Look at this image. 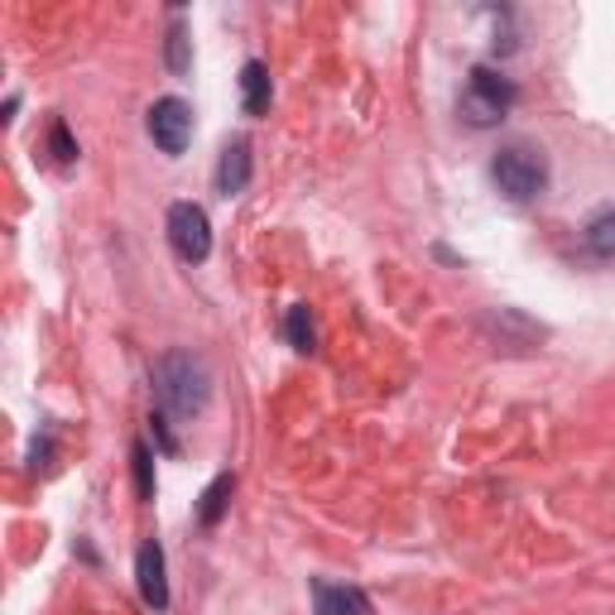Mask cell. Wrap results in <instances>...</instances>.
I'll list each match as a JSON object with an SVG mask.
<instances>
[{
	"label": "cell",
	"instance_id": "obj_5",
	"mask_svg": "<svg viewBox=\"0 0 615 615\" xmlns=\"http://www.w3.org/2000/svg\"><path fill=\"white\" fill-rule=\"evenodd\" d=\"M150 135L164 154H183L193 140V107L183 97H164L150 107Z\"/></svg>",
	"mask_w": 615,
	"mask_h": 615
},
{
	"label": "cell",
	"instance_id": "obj_8",
	"mask_svg": "<svg viewBox=\"0 0 615 615\" xmlns=\"http://www.w3.org/2000/svg\"><path fill=\"white\" fill-rule=\"evenodd\" d=\"M245 183H251V145L245 140H231L227 150H221V164H217V188L235 198V193H245Z\"/></svg>",
	"mask_w": 615,
	"mask_h": 615
},
{
	"label": "cell",
	"instance_id": "obj_4",
	"mask_svg": "<svg viewBox=\"0 0 615 615\" xmlns=\"http://www.w3.org/2000/svg\"><path fill=\"white\" fill-rule=\"evenodd\" d=\"M168 245L178 251V260H207L212 255V227L198 202H174L168 207Z\"/></svg>",
	"mask_w": 615,
	"mask_h": 615
},
{
	"label": "cell",
	"instance_id": "obj_14",
	"mask_svg": "<svg viewBox=\"0 0 615 615\" xmlns=\"http://www.w3.org/2000/svg\"><path fill=\"white\" fill-rule=\"evenodd\" d=\"M168 68H174V73H188V68H193L188 30H183V24H174V30H168Z\"/></svg>",
	"mask_w": 615,
	"mask_h": 615
},
{
	"label": "cell",
	"instance_id": "obj_13",
	"mask_svg": "<svg viewBox=\"0 0 615 615\" xmlns=\"http://www.w3.org/2000/svg\"><path fill=\"white\" fill-rule=\"evenodd\" d=\"M135 491L140 501H154V457L145 442H135Z\"/></svg>",
	"mask_w": 615,
	"mask_h": 615
},
{
	"label": "cell",
	"instance_id": "obj_7",
	"mask_svg": "<svg viewBox=\"0 0 615 615\" xmlns=\"http://www.w3.org/2000/svg\"><path fill=\"white\" fill-rule=\"evenodd\" d=\"M312 606L318 615H371V601L356 586H337V582H312Z\"/></svg>",
	"mask_w": 615,
	"mask_h": 615
},
{
	"label": "cell",
	"instance_id": "obj_15",
	"mask_svg": "<svg viewBox=\"0 0 615 615\" xmlns=\"http://www.w3.org/2000/svg\"><path fill=\"white\" fill-rule=\"evenodd\" d=\"M48 145H54L58 164H73L77 160V145H73V135H68V125H63V121H54V130H48Z\"/></svg>",
	"mask_w": 615,
	"mask_h": 615
},
{
	"label": "cell",
	"instance_id": "obj_2",
	"mask_svg": "<svg viewBox=\"0 0 615 615\" xmlns=\"http://www.w3.org/2000/svg\"><path fill=\"white\" fill-rule=\"evenodd\" d=\"M491 178H495V188H501L509 202H534L543 193V183H548V164H543L539 150L509 145V150L495 154Z\"/></svg>",
	"mask_w": 615,
	"mask_h": 615
},
{
	"label": "cell",
	"instance_id": "obj_11",
	"mask_svg": "<svg viewBox=\"0 0 615 615\" xmlns=\"http://www.w3.org/2000/svg\"><path fill=\"white\" fill-rule=\"evenodd\" d=\"M231 491H235V481H231V476H217L212 486H207L202 505H198V519H202V525H217L221 509H227V501H231Z\"/></svg>",
	"mask_w": 615,
	"mask_h": 615
},
{
	"label": "cell",
	"instance_id": "obj_3",
	"mask_svg": "<svg viewBox=\"0 0 615 615\" xmlns=\"http://www.w3.org/2000/svg\"><path fill=\"white\" fill-rule=\"evenodd\" d=\"M515 107V83L501 77L495 68H476L471 83L462 91V121L476 125V130H491L505 121V111Z\"/></svg>",
	"mask_w": 615,
	"mask_h": 615
},
{
	"label": "cell",
	"instance_id": "obj_9",
	"mask_svg": "<svg viewBox=\"0 0 615 615\" xmlns=\"http://www.w3.org/2000/svg\"><path fill=\"white\" fill-rule=\"evenodd\" d=\"M241 107H245V116H265L270 111V68L260 58H251L241 68Z\"/></svg>",
	"mask_w": 615,
	"mask_h": 615
},
{
	"label": "cell",
	"instance_id": "obj_6",
	"mask_svg": "<svg viewBox=\"0 0 615 615\" xmlns=\"http://www.w3.org/2000/svg\"><path fill=\"white\" fill-rule=\"evenodd\" d=\"M135 578H140V596H145V606L164 611V606H168V582H164V548L154 543V539H145V543H140Z\"/></svg>",
	"mask_w": 615,
	"mask_h": 615
},
{
	"label": "cell",
	"instance_id": "obj_10",
	"mask_svg": "<svg viewBox=\"0 0 615 615\" xmlns=\"http://www.w3.org/2000/svg\"><path fill=\"white\" fill-rule=\"evenodd\" d=\"M586 245H592L596 255L615 260V207H606V212L592 217V227H586Z\"/></svg>",
	"mask_w": 615,
	"mask_h": 615
},
{
	"label": "cell",
	"instance_id": "obj_1",
	"mask_svg": "<svg viewBox=\"0 0 615 615\" xmlns=\"http://www.w3.org/2000/svg\"><path fill=\"white\" fill-rule=\"evenodd\" d=\"M207 389H212V375H207V365L198 356H188V351H174V356H164L154 365V395H160L164 414L193 418L207 404Z\"/></svg>",
	"mask_w": 615,
	"mask_h": 615
},
{
	"label": "cell",
	"instance_id": "obj_12",
	"mask_svg": "<svg viewBox=\"0 0 615 615\" xmlns=\"http://www.w3.org/2000/svg\"><path fill=\"white\" fill-rule=\"evenodd\" d=\"M289 342H294V351H312V347H318V327H312L308 304L289 308Z\"/></svg>",
	"mask_w": 615,
	"mask_h": 615
}]
</instances>
